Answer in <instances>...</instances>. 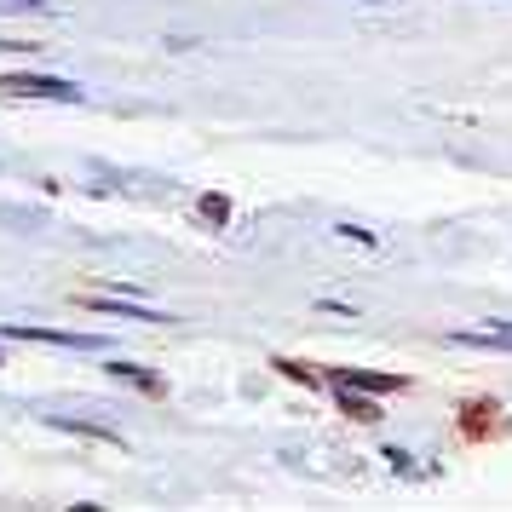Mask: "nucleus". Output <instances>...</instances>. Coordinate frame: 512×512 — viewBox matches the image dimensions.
I'll use <instances>...</instances> for the list:
<instances>
[{
  "instance_id": "6e6552de",
  "label": "nucleus",
  "mask_w": 512,
  "mask_h": 512,
  "mask_svg": "<svg viewBox=\"0 0 512 512\" xmlns=\"http://www.w3.org/2000/svg\"><path fill=\"white\" fill-rule=\"evenodd\" d=\"M52 426H64V432H81V438H98V443H110V449H121V438L110 432V426H93V420H52Z\"/></svg>"
},
{
  "instance_id": "0eeeda50",
  "label": "nucleus",
  "mask_w": 512,
  "mask_h": 512,
  "mask_svg": "<svg viewBox=\"0 0 512 512\" xmlns=\"http://www.w3.org/2000/svg\"><path fill=\"white\" fill-rule=\"evenodd\" d=\"M110 374H116V380H133V386L150 392V397H167V380L162 374H150V369H139V363H110Z\"/></svg>"
},
{
  "instance_id": "7ed1b4c3",
  "label": "nucleus",
  "mask_w": 512,
  "mask_h": 512,
  "mask_svg": "<svg viewBox=\"0 0 512 512\" xmlns=\"http://www.w3.org/2000/svg\"><path fill=\"white\" fill-rule=\"evenodd\" d=\"M328 386H357V392H403V374H380V369H328Z\"/></svg>"
},
{
  "instance_id": "1a4fd4ad",
  "label": "nucleus",
  "mask_w": 512,
  "mask_h": 512,
  "mask_svg": "<svg viewBox=\"0 0 512 512\" xmlns=\"http://www.w3.org/2000/svg\"><path fill=\"white\" fill-rule=\"evenodd\" d=\"M196 208H202V219H208V225H225V219H231V202H225L219 190H208V196H202Z\"/></svg>"
},
{
  "instance_id": "39448f33",
  "label": "nucleus",
  "mask_w": 512,
  "mask_h": 512,
  "mask_svg": "<svg viewBox=\"0 0 512 512\" xmlns=\"http://www.w3.org/2000/svg\"><path fill=\"white\" fill-rule=\"evenodd\" d=\"M380 392H357V386H334V403H340V415L346 420H363V426H374V420L386 415L380 403H374Z\"/></svg>"
},
{
  "instance_id": "f257e3e1",
  "label": "nucleus",
  "mask_w": 512,
  "mask_h": 512,
  "mask_svg": "<svg viewBox=\"0 0 512 512\" xmlns=\"http://www.w3.org/2000/svg\"><path fill=\"white\" fill-rule=\"evenodd\" d=\"M6 93L12 98H64V104L81 98L70 81H58V75H6Z\"/></svg>"
},
{
  "instance_id": "20e7f679",
  "label": "nucleus",
  "mask_w": 512,
  "mask_h": 512,
  "mask_svg": "<svg viewBox=\"0 0 512 512\" xmlns=\"http://www.w3.org/2000/svg\"><path fill=\"white\" fill-rule=\"evenodd\" d=\"M495 426H501V403H495V397H472V403L461 409V438L484 443Z\"/></svg>"
},
{
  "instance_id": "423d86ee",
  "label": "nucleus",
  "mask_w": 512,
  "mask_h": 512,
  "mask_svg": "<svg viewBox=\"0 0 512 512\" xmlns=\"http://www.w3.org/2000/svg\"><path fill=\"white\" fill-rule=\"evenodd\" d=\"M455 346H495V351H512V323H484V328H461Z\"/></svg>"
},
{
  "instance_id": "f03ea898",
  "label": "nucleus",
  "mask_w": 512,
  "mask_h": 512,
  "mask_svg": "<svg viewBox=\"0 0 512 512\" xmlns=\"http://www.w3.org/2000/svg\"><path fill=\"white\" fill-rule=\"evenodd\" d=\"M12 340H41V346H64V351H104V340L93 334H64V328H24V323H6Z\"/></svg>"
}]
</instances>
